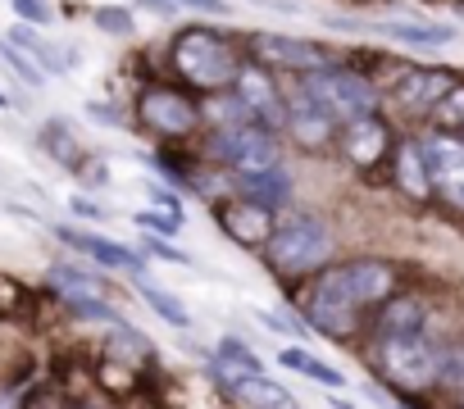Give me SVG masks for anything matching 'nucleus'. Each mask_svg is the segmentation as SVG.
Segmentation results:
<instances>
[{"label": "nucleus", "instance_id": "f257e3e1", "mask_svg": "<svg viewBox=\"0 0 464 409\" xmlns=\"http://www.w3.org/2000/svg\"><path fill=\"white\" fill-rule=\"evenodd\" d=\"M392 282H396L392 264H382V260H351L342 269H328L305 296V323L328 337H346V332H355L360 309L382 300L392 291Z\"/></svg>", "mask_w": 464, "mask_h": 409}, {"label": "nucleus", "instance_id": "f03ea898", "mask_svg": "<svg viewBox=\"0 0 464 409\" xmlns=\"http://www.w3.org/2000/svg\"><path fill=\"white\" fill-rule=\"evenodd\" d=\"M305 105H314L324 119H342V123H355V119H369L373 105H378V91L360 78V73H346V69H319L305 78Z\"/></svg>", "mask_w": 464, "mask_h": 409}, {"label": "nucleus", "instance_id": "7ed1b4c3", "mask_svg": "<svg viewBox=\"0 0 464 409\" xmlns=\"http://www.w3.org/2000/svg\"><path fill=\"white\" fill-rule=\"evenodd\" d=\"M265 246H269V260H274L278 273H310V269H319V264L328 260L333 237H328L324 219H314V214H292V219H283V224L274 228V237H269Z\"/></svg>", "mask_w": 464, "mask_h": 409}, {"label": "nucleus", "instance_id": "20e7f679", "mask_svg": "<svg viewBox=\"0 0 464 409\" xmlns=\"http://www.w3.org/2000/svg\"><path fill=\"white\" fill-rule=\"evenodd\" d=\"M378 364L396 386H428V382H437L441 350H432V341L423 332H382Z\"/></svg>", "mask_w": 464, "mask_h": 409}, {"label": "nucleus", "instance_id": "39448f33", "mask_svg": "<svg viewBox=\"0 0 464 409\" xmlns=\"http://www.w3.org/2000/svg\"><path fill=\"white\" fill-rule=\"evenodd\" d=\"M173 64H178V73H182L187 82H196V87H223V82H232V78L242 73L237 60H232V51H227V42H218V37L205 33V28H191V33L178 37Z\"/></svg>", "mask_w": 464, "mask_h": 409}, {"label": "nucleus", "instance_id": "423d86ee", "mask_svg": "<svg viewBox=\"0 0 464 409\" xmlns=\"http://www.w3.org/2000/svg\"><path fill=\"white\" fill-rule=\"evenodd\" d=\"M214 155L232 168V173H260V168H278V141L265 123H242V128H218L214 137Z\"/></svg>", "mask_w": 464, "mask_h": 409}, {"label": "nucleus", "instance_id": "0eeeda50", "mask_svg": "<svg viewBox=\"0 0 464 409\" xmlns=\"http://www.w3.org/2000/svg\"><path fill=\"white\" fill-rule=\"evenodd\" d=\"M423 150V168H428V186L455 204V210H464V141H450V137H432L419 146Z\"/></svg>", "mask_w": 464, "mask_h": 409}, {"label": "nucleus", "instance_id": "6e6552de", "mask_svg": "<svg viewBox=\"0 0 464 409\" xmlns=\"http://www.w3.org/2000/svg\"><path fill=\"white\" fill-rule=\"evenodd\" d=\"M256 55L269 60V64H287V69H328V51L319 42H305V37H283V33H256Z\"/></svg>", "mask_w": 464, "mask_h": 409}, {"label": "nucleus", "instance_id": "1a4fd4ad", "mask_svg": "<svg viewBox=\"0 0 464 409\" xmlns=\"http://www.w3.org/2000/svg\"><path fill=\"white\" fill-rule=\"evenodd\" d=\"M141 119H146L155 132H169V137H178V132H191V128H196V109H191L182 96L160 91V87L141 96Z\"/></svg>", "mask_w": 464, "mask_h": 409}, {"label": "nucleus", "instance_id": "9d476101", "mask_svg": "<svg viewBox=\"0 0 464 409\" xmlns=\"http://www.w3.org/2000/svg\"><path fill=\"white\" fill-rule=\"evenodd\" d=\"M237 186H242L246 204H256V210H265V214L283 210V204L292 200V177H287V168H260V173H237Z\"/></svg>", "mask_w": 464, "mask_h": 409}, {"label": "nucleus", "instance_id": "9b49d317", "mask_svg": "<svg viewBox=\"0 0 464 409\" xmlns=\"http://www.w3.org/2000/svg\"><path fill=\"white\" fill-rule=\"evenodd\" d=\"M214 224H218L232 242H237V246H260V242L274 237L269 214L256 210V204H227V210H218V204H214Z\"/></svg>", "mask_w": 464, "mask_h": 409}, {"label": "nucleus", "instance_id": "f8f14e48", "mask_svg": "<svg viewBox=\"0 0 464 409\" xmlns=\"http://www.w3.org/2000/svg\"><path fill=\"white\" fill-rule=\"evenodd\" d=\"M218 373H223V382L232 391H237L246 404H256V409H296V395L287 386L269 382L265 373H232V368H218Z\"/></svg>", "mask_w": 464, "mask_h": 409}, {"label": "nucleus", "instance_id": "ddd939ff", "mask_svg": "<svg viewBox=\"0 0 464 409\" xmlns=\"http://www.w3.org/2000/svg\"><path fill=\"white\" fill-rule=\"evenodd\" d=\"M446 91H450V78H446V73L419 69V73H405V78L396 82V105L410 109V114H423V109H437Z\"/></svg>", "mask_w": 464, "mask_h": 409}, {"label": "nucleus", "instance_id": "4468645a", "mask_svg": "<svg viewBox=\"0 0 464 409\" xmlns=\"http://www.w3.org/2000/svg\"><path fill=\"white\" fill-rule=\"evenodd\" d=\"M5 42H10L14 51H24L42 73H55V78H60V73H69V69H73L69 51H64V46H55V42H46V37H42L37 28H28V24L10 28V37H5Z\"/></svg>", "mask_w": 464, "mask_h": 409}, {"label": "nucleus", "instance_id": "2eb2a0df", "mask_svg": "<svg viewBox=\"0 0 464 409\" xmlns=\"http://www.w3.org/2000/svg\"><path fill=\"white\" fill-rule=\"evenodd\" d=\"M51 282L64 291V300L78 309V314H87V319H110L114 328H123L119 319H114V309L96 296V287H87V273H78V269H64V264H55L51 269Z\"/></svg>", "mask_w": 464, "mask_h": 409}, {"label": "nucleus", "instance_id": "dca6fc26", "mask_svg": "<svg viewBox=\"0 0 464 409\" xmlns=\"http://www.w3.org/2000/svg\"><path fill=\"white\" fill-rule=\"evenodd\" d=\"M55 237H60L64 246L92 255V260L105 264V269H141V260H137L132 251H123L119 242H105V237H96V233H82V228H55Z\"/></svg>", "mask_w": 464, "mask_h": 409}, {"label": "nucleus", "instance_id": "f3484780", "mask_svg": "<svg viewBox=\"0 0 464 409\" xmlns=\"http://www.w3.org/2000/svg\"><path fill=\"white\" fill-rule=\"evenodd\" d=\"M382 146H387V128L369 114V119H355V123H346V155L360 164V168H369L378 155H382Z\"/></svg>", "mask_w": 464, "mask_h": 409}, {"label": "nucleus", "instance_id": "a211bd4d", "mask_svg": "<svg viewBox=\"0 0 464 409\" xmlns=\"http://www.w3.org/2000/svg\"><path fill=\"white\" fill-rule=\"evenodd\" d=\"M278 364H283V368H292V373H301V377H314V382H324V386H346L342 368H333V364L314 359V355H310V350H301V346L278 350Z\"/></svg>", "mask_w": 464, "mask_h": 409}, {"label": "nucleus", "instance_id": "6ab92c4d", "mask_svg": "<svg viewBox=\"0 0 464 409\" xmlns=\"http://www.w3.org/2000/svg\"><path fill=\"white\" fill-rule=\"evenodd\" d=\"M237 96H242V109H256V114H269L278 105V91H274L265 69H242L237 73Z\"/></svg>", "mask_w": 464, "mask_h": 409}, {"label": "nucleus", "instance_id": "aec40b11", "mask_svg": "<svg viewBox=\"0 0 464 409\" xmlns=\"http://www.w3.org/2000/svg\"><path fill=\"white\" fill-rule=\"evenodd\" d=\"M387 37L405 42V46H446L455 42V28L450 24H378Z\"/></svg>", "mask_w": 464, "mask_h": 409}, {"label": "nucleus", "instance_id": "412c9836", "mask_svg": "<svg viewBox=\"0 0 464 409\" xmlns=\"http://www.w3.org/2000/svg\"><path fill=\"white\" fill-rule=\"evenodd\" d=\"M132 287H137V296H141V300H146V305H150V309H155L164 323H173V328H187V323H191L187 305H182L173 291H164V287H155V282H146V278H137Z\"/></svg>", "mask_w": 464, "mask_h": 409}, {"label": "nucleus", "instance_id": "4be33fe9", "mask_svg": "<svg viewBox=\"0 0 464 409\" xmlns=\"http://www.w3.org/2000/svg\"><path fill=\"white\" fill-rule=\"evenodd\" d=\"M396 182L410 191V195H428L432 186H428V168H423V150L410 141V146H401V155H396Z\"/></svg>", "mask_w": 464, "mask_h": 409}, {"label": "nucleus", "instance_id": "5701e85b", "mask_svg": "<svg viewBox=\"0 0 464 409\" xmlns=\"http://www.w3.org/2000/svg\"><path fill=\"white\" fill-rule=\"evenodd\" d=\"M292 132H296L305 146H319V141H328V132H333V119H324L314 105H305V100H301V105L292 109Z\"/></svg>", "mask_w": 464, "mask_h": 409}, {"label": "nucleus", "instance_id": "b1692460", "mask_svg": "<svg viewBox=\"0 0 464 409\" xmlns=\"http://www.w3.org/2000/svg\"><path fill=\"white\" fill-rule=\"evenodd\" d=\"M96 28L110 33V37H128V33H132V14H128L123 5H101V10H96Z\"/></svg>", "mask_w": 464, "mask_h": 409}, {"label": "nucleus", "instance_id": "393cba45", "mask_svg": "<svg viewBox=\"0 0 464 409\" xmlns=\"http://www.w3.org/2000/svg\"><path fill=\"white\" fill-rule=\"evenodd\" d=\"M0 60H5V64H10V69H14V73H19L24 82H33V87H37V82L46 78V73H42V69H37V64H33V60L24 55V51H14L10 42H0Z\"/></svg>", "mask_w": 464, "mask_h": 409}, {"label": "nucleus", "instance_id": "a878e982", "mask_svg": "<svg viewBox=\"0 0 464 409\" xmlns=\"http://www.w3.org/2000/svg\"><path fill=\"white\" fill-rule=\"evenodd\" d=\"M432 114H437V123H464V87H450Z\"/></svg>", "mask_w": 464, "mask_h": 409}, {"label": "nucleus", "instance_id": "bb28decb", "mask_svg": "<svg viewBox=\"0 0 464 409\" xmlns=\"http://www.w3.org/2000/svg\"><path fill=\"white\" fill-rule=\"evenodd\" d=\"M146 251L155 255V260H164V264H182V269H191L196 260L187 255V251H178V246H169L164 237H146Z\"/></svg>", "mask_w": 464, "mask_h": 409}, {"label": "nucleus", "instance_id": "cd10ccee", "mask_svg": "<svg viewBox=\"0 0 464 409\" xmlns=\"http://www.w3.org/2000/svg\"><path fill=\"white\" fill-rule=\"evenodd\" d=\"M10 5H14V14L24 24H37V28L51 24V5H46V0H10Z\"/></svg>", "mask_w": 464, "mask_h": 409}, {"label": "nucleus", "instance_id": "c85d7f7f", "mask_svg": "<svg viewBox=\"0 0 464 409\" xmlns=\"http://www.w3.org/2000/svg\"><path fill=\"white\" fill-rule=\"evenodd\" d=\"M437 377H441L446 386H459V391H464V350H450V355H441V368H437Z\"/></svg>", "mask_w": 464, "mask_h": 409}, {"label": "nucleus", "instance_id": "c756f323", "mask_svg": "<svg viewBox=\"0 0 464 409\" xmlns=\"http://www.w3.org/2000/svg\"><path fill=\"white\" fill-rule=\"evenodd\" d=\"M132 219H137L146 233H164V237L178 233V219H173V214H150V210H141V214H132Z\"/></svg>", "mask_w": 464, "mask_h": 409}, {"label": "nucleus", "instance_id": "7c9ffc66", "mask_svg": "<svg viewBox=\"0 0 464 409\" xmlns=\"http://www.w3.org/2000/svg\"><path fill=\"white\" fill-rule=\"evenodd\" d=\"M173 10H196V14H227V0H169Z\"/></svg>", "mask_w": 464, "mask_h": 409}, {"label": "nucleus", "instance_id": "2f4dec72", "mask_svg": "<svg viewBox=\"0 0 464 409\" xmlns=\"http://www.w3.org/2000/svg\"><path fill=\"white\" fill-rule=\"evenodd\" d=\"M150 195H155V200H160V204H164V210H169V214H173V219H182V200H178V195H173V191H164V186H150Z\"/></svg>", "mask_w": 464, "mask_h": 409}, {"label": "nucleus", "instance_id": "473e14b6", "mask_svg": "<svg viewBox=\"0 0 464 409\" xmlns=\"http://www.w3.org/2000/svg\"><path fill=\"white\" fill-rule=\"evenodd\" d=\"M73 214H82V219H101V210H96L87 195H73Z\"/></svg>", "mask_w": 464, "mask_h": 409}, {"label": "nucleus", "instance_id": "72a5a7b5", "mask_svg": "<svg viewBox=\"0 0 464 409\" xmlns=\"http://www.w3.org/2000/svg\"><path fill=\"white\" fill-rule=\"evenodd\" d=\"M260 5H274V10H287V14H296V0H260Z\"/></svg>", "mask_w": 464, "mask_h": 409}, {"label": "nucleus", "instance_id": "f704fd0d", "mask_svg": "<svg viewBox=\"0 0 464 409\" xmlns=\"http://www.w3.org/2000/svg\"><path fill=\"white\" fill-rule=\"evenodd\" d=\"M14 400H19V391H5L0 395V409H14Z\"/></svg>", "mask_w": 464, "mask_h": 409}, {"label": "nucleus", "instance_id": "c9c22d12", "mask_svg": "<svg viewBox=\"0 0 464 409\" xmlns=\"http://www.w3.org/2000/svg\"><path fill=\"white\" fill-rule=\"evenodd\" d=\"M0 109H10V96L5 91H0Z\"/></svg>", "mask_w": 464, "mask_h": 409}, {"label": "nucleus", "instance_id": "e433bc0d", "mask_svg": "<svg viewBox=\"0 0 464 409\" xmlns=\"http://www.w3.org/2000/svg\"><path fill=\"white\" fill-rule=\"evenodd\" d=\"M333 404H337V409H355V404H346V400H333Z\"/></svg>", "mask_w": 464, "mask_h": 409}]
</instances>
